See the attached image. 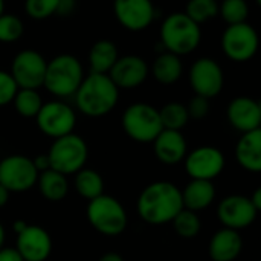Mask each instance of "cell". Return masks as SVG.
Masks as SVG:
<instances>
[{
    "mask_svg": "<svg viewBox=\"0 0 261 261\" xmlns=\"http://www.w3.org/2000/svg\"><path fill=\"white\" fill-rule=\"evenodd\" d=\"M0 261H24L15 248H2L0 249Z\"/></svg>",
    "mask_w": 261,
    "mask_h": 261,
    "instance_id": "obj_36",
    "label": "cell"
},
{
    "mask_svg": "<svg viewBox=\"0 0 261 261\" xmlns=\"http://www.w3.org/2000/svg\"><path fill=\"white\" fill-rule=\"evenodd\" d=\"M34 165H35V168H37V171H38V173L49 170L50 167H49L47 154H46V156H38V158H35V159H34Z\"/></svg>",
    "mask_w": 261,
    "mask_h": 261,
    "instance_id": "obj_38",
    "label": "cell"
},
{
    "mask_svg": "<svg viewBox=\"0 0 261 261\" xmlns=\"http://www.w3.org/2000/svg\"><path fill=\"white\" fill-rule=\"evenodd\" d=\"M255 2H257V3H258V5H261V0H255Z\"/></svg>",
    "mask_w": 261,
    "mask_h": 261,
    "instance_id": "obj_45",
    "label": "cell"
},
{
    "mask_svg": "<svg viewBox=\"0 0 261 261\" xmlns=\"http://www.w3.org/2000/svg\"><path fill=\"white\" fill-rule=\"evenodd\" d=\"M15 249L24 261H46L52 252V239L46 229L28 225L17 234Z\"/></svg>",
    "mask_w": 261,
    "mask_h": 261,
    "instance_id": "obj_17",
    "label": "cell"
},
{
    "mask_svg": "<svg viewBox=\"0 0 261 261\" xmlns=\"http://www.w3.org/2000/svg\"><path fill=\"white\" fill-rule=\"evenodd\" d=\"M125 135L139 144H150L164 130L159 110L147 102H135L128 106L121 118Z\"/></svg>",
    "mask_w": 261,
    "mask_h": 261,
    "instance_id": "obj_6",
    "label": "cell"
},
{
    "mask_svg": "<svg viewBox=\"0 0 261 261\" xmlns=\"http://www.w3.org/2000/svg\"><path fill=\"white\" fill-rule=\"evenodd\" d=\"M151 73L158 83L164 86H171L180 80L184 73V63L179 55L165 50L154 58Z\"/></svg>",
    "mask_w": 261,
    "mask_h": 261,
    "instance_id": "obj_23",
    "label": "cell"
},
{
    "mask_svg": "<svg viewBox=\"0 0 261 261\" xmlns=\"http://www.w3.org/2000/svg\"><path fill=\"white\" fill-rule=\"evenodd\" d=\"M138 214L148 225L171 223L184 210L180 190L167 180L147 185L138 197Z\"/></svg>",
    "mask_w": 261,
    "mask_h": 261,
    "instance_id": "obj_1",
    "label": "cell"
},
{
    "mask_svg": "<svg viewBox=\"0 0 261 261\" xmlns=\"http://www.w3.org/2000/svg\"><path fill=\"white\" fill-rule=\"evenodd\" d=\"M236 158L242 168L258 173L261 171V130L243 133L236 145Z\"/></svg>",
    "mask_w": 261,
    "mask_h": 261,
    "instance_id": "obj_21",
    "label": "cell"
},
{
    "mask_svg": "<svg viewBox=\"0 0 261 261\" xmlns=\"http://www.w3.org/2000/svg\"><path fill=\"white\" fill-rule=\"evenodd\" d=\"M184 12L197 24H203L219 15V2L217 0H188Z\"/></svg>",
    "mask_w": 261,
    "mask_h": 261,
    "instance_id": "obj_30",
    "label": "cell"
},
{
    "mask_svg": "<svg viewBox=\"0 0 261 261\" xmlns=\"http://www.w3.org/2000/svg\"><path fill=\"white\" fill-rule=\"evenodd\" d=\"M118 47L110 40H98L89 50V67L93 73H109L116 63Z\"/></svg>",
    "mask_w": 261,
    "mask_h": 261,
    "instance_id": "obj_24",
    "label": "cell"
},
{
    "mask_svg": "<svg viewBox=\"0 0 261 261\" xmlns=\"http://www.w3.org/2000/svg\"><path fill=\"white\" fill-rule=\"evenodd\" d=\"M60 0H24V11L34 20H44L57 14Z\"/></svg>",
    "mask_w": 261,
    "mask_h": 261,
    "instance_id": "obj_33",
    "label": "cell"
},
{
    "mask_svg": "<svg viewBox=\"0 0 261 261\" xmlns=\"http://www.w3.org/2000/svg\"><path fill=\"white\" fill-rule=\"evenodd\" d=\"M190 84L196 95L206 99L216 98L225 84V75L220 64L210 57L196 60L190 67Z\"/></svg>",
    "mask_w": 261,
    "mask_h": 261,
    "instance_id": "obj_12",
    "label": "cell"
},
{
    "mask_svg": "<svg viewBox=\"0 0 261 261\" xmlns=\"http://www.w3.org/2000/svg\"><path fill=\"white\" fill-rule=\"evenodd\" d=\"M75 6H76V0H60L57 14L58 15H70L75 11Z\"/></svg>",
    "mask_w": 261,
    "mask_h": 261,
    "instance_id": "obj_37",
    "label": "cell"
},
{
    "mask_svg": "<svg viewBox=\"0 0 261 261\" xmlns=\"http://www.w3.org/2000/svg\"><path fill=\"white\" fill-rule=\"evenodd\" d=\"M8 200H9V193L0 185V208H3L8 203Z\"/></svg>",
    "mask_w": 261,
    "mask_h": 261,
    "instance_id": "obj_41",
    "label": "cell"
},
{
    "mask_svg": "<svg viewBox=\"0 0 261 261\" xmlns=\"http://www.w3.org/2000/svg\"><path fill=\"white\" fill-rule=\"evenodd\" d=\"M182 203L185 210L190 211H202L208 208L216 199V187L211 180H199L191 179L190 184L180 191Z\"/></svg>",
    "mask_w": 261,
    "mask_h": 261,
    "instance_id": "obj_22",
    "label": "cell"
},
{
    "mask_svg": "<svg viewBox=\"0 0 261 261\" xmlns=\"http://www.w3.org/2000/svg\"><path fill=\"white\" fill-rule=\"evenodd\" d=\"M150 67L139 55L118 57L116 63L107 73L118 89H136L148 78Z\"/></svg>",
    "mask_w": 261,
    "mask_h": 261,
    "instance_id": "obj_16",
    "label": "cell"
},
{
    "mask_svg": "<svg viewBox=\"0 0 261 261\" xmlns=\"http://www.w3.org/2000/svg\"><path fill=\"white\" fill-rule=\"evenodd\" d=\"M171 223L176 234L182 239H194L202 229V220L197 216V213L185 208L173 219Z\"/></svg>",
    "mask_w": 261,
    "mask_h": 261,
    "instance_id": "obj_29",
    "label": "cell"
},
{
    "mask_svg": "<svg viewBox=\"0 0 261 261\" xmlns=\"http://www.w3.org/2000/svg\"><path fill=\"white\" fill-rule=\"evenodd\" d=\"M249 199H251L252 205L255 206V210H257V211H260L261 210V188H257V190L254 191L252 197H249Z\"/></svg>",
    "mask_w": 261,
    "mask_h": 261,
    "instance_id": "obj_39",
    "label": "cell"
},
{
    "mask_svg": "<svg viewBox=\"0 0 261 261\" xmlns=\"http://www.w3.org/2000/svg\"><path fill=\"white\" fill-rule=\"evenodd\" d=\"M159 35L165 50L179 57L194 52L202 41L200 24L193 21L185 12L170 14L162 21Z\"/></svg>",
    "mask_w": 261,
    "mask_h": 261,
    "instance_id": "obj_3",
    "label": "cell"
},
{
    "mask_svg": "<svg viewBox=\"0 0 261 261\" xmlns=\"http://www.w3.org/2000/svg\"><path fill=\"white\" fill-rule=\"evenodd\" d=\"M75 190L81 197L93 200L104 194V180L98 171L81 168L78 173H75Z\"/></svg>",
    "mask_w": 261,
    "mask_h": 261,
    "instance_id": "obj_26",
    "label": "cell"
},
{
    "mask_svg": "<svg viewBox=\"0 0 261 261\" xmlns=\"http://www.w3.org/2000/svg\"><path fill=\"white\" fill-rule=\"evenodd\" d=\"M87 220L102 236L115 237L125 231L128 217L121 202L112 196L101 194L87 205Z\"/></svg>",
    "mask_w": 261,
    "mask_h": 261,
    "instance_id": "obj_5",
    "label": "cell"
},
{
    "mask_svg": "<svg viewBox=\"0 0 261 261\" xmlns=\"http://www.w3.org/2000/svg\"><path fill=\"white\" fill-rule=\"evenodd\" d=\"M34 161L23 154H11L0 161V185L8 193L29 191L38 179Z\"/></svg>",
    "mask_w": 261,
    "mask_h": 261,
    "instance_id": "obj_9",
    "label": "cell"
},
{
    "mask_svg": "<svg viewBox=\"0 0 261 261\" xmlns=\"http://www.w3.org/2000/svg\"><path fill=\"white\" fill-rule=\"evenodd\" d=\"M84 76L83 64L76 57L60 54L47 61L43 87L57 98L73 96Z\"/></svg>",
    "mask_w": 261,
    "mask_h": 261,
    "instance_id": "obj_4",
    "label": "cell"
},
{
    "mask_svg": "<svg viewBox=\"0 0 261 261\" xmlns=\"http://www.w3.org/2000/svg\"><path fill=\"white\" fill-rule=\"evenodd\" d=\"M23 32L24 24L17 15L8 12L0 15V43H14L21 38Z\"/></svg>",
    "mask_w": 261,
    "mask_h": 261,
    "instance_id": "obj_32",
    "label": "cell"
},
{
    "mask_svg": "<svg viewBox=\"0 0 261 261\" xmlns=\"http://www.w3.org/2000/svg\"><path fill=\"white\" fill-rule=\"evenodd\" d=\"M18 87L9 72L0 69V107L12 102Z\"/></svg>",
    "mask_w": 261,
    "mask_h": 261,
    "instance_id": "obj_34",
    "label": "cell"
},
{
    "mask_svg": "<svg viewBox=\"0 0 261 261\" xmlns=\"http://www.w3.org/2000/svg\"><path fill=\"white\" fill-rule=\"evenodd\" d=\"M243 249V240L239 231L223 228L210 240L208 252L213 261H234Z\"/></svg>",
    "mask_w": 261,
    "mask_h": 261,
    "instance_id": "obj_20",
    "label": "cell"
},
{
    "mask_svg": "<svg viewBox=\"0 0 261 261\" xmlns=\"http://www.w3.org/2000/svg\"><path fill=\"white\" fill-rule=\"evenodd\" d=\"M220 46L223 54L236 63H246L252 60L258 50V32L248 21L228 24L222 34Z\"/></svg>",
    "mask_w": 261,
    "mask_h": 261,
    "instance_id": "obj_8",
    "label": "cell"
},
{
    "mask_svg": "<svg viewBox=\"0 0 261 261\" xmlns=\"http://www.w3.org/2000/svg\"><path fill=\"white\" fill-rule=\"evenodd\" d=\"M37 127L41 133L52 139L73 133L76 125L75 110L63 101H49L43 102L40 112L35 116Z\"/></svg>",
    "mask_w": 261,
    "mask_h": 261,
    "instance_id": "obj_10",
    "label": "cell"
},
{
    "mask_svg": "<svg viewBox=\"0 0 261 261\" xmlns=\"http://www.w3.org/2000/svg\"><path fill=\"white\" fill-rule=\"evenodd\" d=\"M5 246V228L2 226V223H0V249Z\"/></svg>",
    "mask_w": 261,
    "mask_h": 261,
    "instance_id": "obj_43",
    "label": "cell"
},
{
    "mask_svg": "<svg viewBox=\"0 0 261 261\" xmlns=\"http://www.w3.org/2000/svg\"><path fill=\"white\" fill-rule=\"evenodd\" d=\"M258 211L251 199L240 194L225 197L217 206V217L225 228L240 231L251 226L257 219Z\"/></svg>",
    "mask_w": 261,
    "mask_h": 261,
    "instance_id": "obj_15",
    "label": "cell"
},
{
    "mask_svg": "<svg viewBox=\"0 0 261 261\" xmlns=\"http://www.w3.org/2000/svg\"><path fill=\"white\" fill-rule=\"evenodd\" d=\"M26 226H28V223H26V222H23V220H17V222H14L12 229H14V232H15V234H20Z\"/></svg>",
    "mask_w": 261,
    "mask_h": 261,
    "instance_id": "obj_42",
    "label": "cell"
},
{
    "mask_svg": "<svg viewBox=\"0 0 261 261\" xmlns=\"http://www.w3.org/2000/svg\"><path fill=\"white\" fill-rule=\"evenodd\" d=\"M185 170L191 179L199 180H211L216 179L225 168V156L223 153L210 145L199 147L185 156Z\"/></svg>",
    "mask_w": 261,
    "mask_h": 261,
    "instance_id": "obj_13",
    "label": "cell"
},
{
    "mask_svg": "<svg viewBox=\"0 0 261 261\" xmlns=\"http://www.w3.org/2000/svg\"><path fill=\"white\" fill-rule=\"evenodd\" d=\"M156 158L165 165H176L182 162L188 153L187 141L182 132L164 128L153 141Z\"/></svg>",
    "mask_w": 261,
    "mask_h": 261,
    "instance_id": "obj_19",
    "label": "cell"
},
{
    "mask_svg": "<svg viewBox=\"0 0 261 261\" xmlns=\"http://www.w3.org/2000/svg\"><path fill=\"white\" fill-rule=\"evenodd\" d=\"M12 104L17 110V113L23 118H35L43 106V99L38 93V90L34 89H18Z\"/></svg>",
    "mask_w": 261,
    "mask_h": 261,
    "instance_id": "obj_27",
    "label": "cell"
},
{
    "mask_svg": "<svg viewBox=\"0 0 261 261\" xmlns=\"http://www.w3.org/2000/svg\"><path fill=\"white\" fill-rule=\"evenodd\" d=\"M219 15L228 24L245 23L249 15V5L246 0H223L219 3Z\"/></svg>",
    "mask_w": 261,
    "mask_h": 261,
    "instance_id": "obj_31",
    "label": "cell"
},
{
    "mask_svg": "<svg viewBox=\"0 0 261 261\" xmlns=\"http://www.w3.org/2000/svg\"><path fill=\"white\" fill-rule=\"evenodd\" d=\"M73 96L76 107L83 115L89 118H101L116 107L119 89L107 73L90 72L83 78Z\"/></svg>",
    "mask_w": 261,
    "mask_h": 261,
    "instance_id": "obj_2",
    "label": "cell"
},
{
    "mask_svg": "<svg viewBox=\"0 0 261 261\" xmlns=\"http://www.w3.org/2000/svg\"><path fill=\"white\" fill-rule=\"evenodd\" d=\"M5 12V0H0V15Z\"/></svg>",
    "mask_w": 261,
    "mask_h": 261,
    "instance_id": "obj_44",
    "label": "cell"
},
{
    "mask_svg": "<svg viewBox=\"0 0 261 261\" xmlns=\"http://www.w3.org/2000/svg\"><path fill=\"white\" fill-rule=\"evenodd\" d=\"M37 185L41 196L49 202H60L69 193V182L66 176L50 168L38 174Z\"/></svg>",
    "mask_w": 261,
    "mask_h": 261,
    "instance_id": "obj_25",
    "label": "cell"
},
{
    "mask_svg": "<svg viewBox=\"0 0 261 261\" xmlns=\"http://www.w3.org/2000/svg\"><path fill=\"white\" fill-rule=\"evenodd\" d=\"M87 156L89 150L86 141L75 133L54 139L47 151L50 170H55L64 176L75 174L84 168Z\"/></svg>",
    "mask_w": 261,
    "mask_h": 261,
    "instance_id": "obj_7",
    "label": "cell"
},
{
    "mask_svg": "<svg viewBox=\"0 0 261 261\" xmlns=\"http://www.w3.org/2000/svg\"><path fill=\"white\" fill-rule=\"evenodd\" d=\"M113 14L122 28L139 32L154 21L156 8L151 0H113Z\"/></svg>",
    "mask_w": 261,
    "mask_h": 261,
    "instance_id": "obj_14",
    "label": "cell"
},
{
    "mask_svg": "<svg viewBox=\"0 0 261 261\" xmlns=\"http://www.w3.org/2000/svg\"><path fill=\"white\" fill-rule=\"evenodd\" d=\"M98 261H124V258L119 254H116V252H107Z\"/></svg>",
    "mask_w": 261,
    "mask_h": 261,
    "instance_id": "obj_40",
    "label": "cell"
},
{
    "mask_svg": "<svg viewBox=\"0 0 261 261\" xmlns=\"http://www.w3.org/2000/svg\"><path fill=\"white\" fill-rule=\"evenodd\" d=\"M162 127L167 130H177L180 132L188 124V110L187 106L180 102H168L159 110Z\"/></svg>",
    "mask_w": 261,
    "mask_h": 261,
    "instance_id": "obj_28",
    "label": "cell"
},
{
    "mask_svg": "<svg viewBox=\"0 0 261 261\" xmlns=\"http://www.w3.org/2000/svg\"><path fill=\"white\" fill-rule=\"evenodd\" d=\"M188 116L193 119H203L210 113V99L196 95L187 106Z\"/></svg>",
    "mask_w": 261,
    "mask_h": 261,
    "instance_id": "obj_35",
    "label": "cell"
},
{
    "mask_svg": "<svg viewBox=\"0 0 261 261\" xmlns=\"http://www.w3.org/2000/svg\"><path fill=\"white\" fill-rule=\"evenodd\" d=\"M46 66L47 61L40 52L34 49H24L12 58L9 73L18 89L38 90L44 81Z\"/></svg>",
    "mask_w": 261,
    "mask_h": 261,
    "instance_id": "obj_11",
    "label": "cell"
},
{
    "mask_svg": "<svg viewBox=\"0 0 261 261\" xmlns=\"http://www.w3.org/2000/svg\"><path fill=\"white\" fill-rule=\"evenodd\" d=\"M226 115L229 124L242 133L260 128L261 106L258 101L251 96L234 98L228 106Z\"/></svg>",
    "mask_w": 261,
    "mask_h": 261,
    "instance_id": "obj_18",
    "label": "cell"
}]
</instances>
